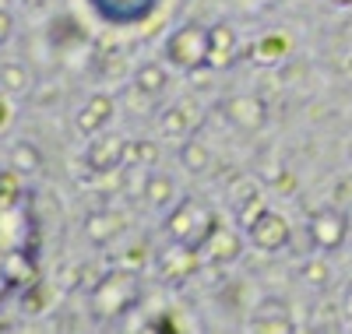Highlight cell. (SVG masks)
<instances>
[{"label": "cell", "instance_id": "4", "mask_svg": "<svg viewBox=\"0 0 352 334\" xmlns=\"http://www.w3.org/2000/svg\"><path fill=\"white\" fill-rule=\"evenodd\" d=\"M219 116L226 120L229 127H236L243 134H254L268 124V102L254 92H236V96H226L219 102Z\"/></svg>", "mask_w": 352, "mask_h": 334}, {"label": "cell", "instance_id": "3", "mask_svg": "<svg viewBox=\"0 0 352 334\" xmlns=\"http://www.w3.org/2000/svg\"><path fill=\"white\" fill-rule=\"evenodd\" d=\"M166 64L187 74L208 67V28L197 21H184L180 28H173L166 39Z\"/></svg>", "mask_w": 352, "mask_h": 334}, {"label": "cell", "instance_id": "7", "mask_svg": "<svg viewBox=\"0 0 352 334\" xmlns=\"http://www.w3.org/2000/svg\"><path fill=\"white\" fill-rule=\"evenodd\" d=\"M162 0H88V8L96 11V18H102L113 28H131L148 21L159 11Z\"/></svg>", "mask_w": 352, "mask_h": 334}, {"label": "cell", "instance_id": "22", "mask_svg": "<svg viewBox=\"0 0 352 334\" xmlns=\"http://www.w3.org/2000/svg\"><path fill=\"white\" fill-rule=\"evenodd\" d=\"M300 275H303V282H310V289H324L328 278H331V267H328V260L314 257V260H307L300 267Z\"/></svg>", "mask_w": 352, "mask_h": 334}, {"label": "cell", "instance_id": "18", "mask_svg": "<svg viewBox=\"0 0 352 334\" xmlns=\"http://www.w3.org/2000/svg\"><path fill=\"white\" fill-rule=\"evenodd\" d=\"M180 166L187 169V172H194V176H201V172H208L212 169V148L204 144L201 137H184L180 141Z\"/></svg>", "mask_w": 352, "mask_h": 334}, {"label": "cell", "instance_id": "17", "mask_svg": "<svg viewBox=\"0 0 352 334\" xmlns=\"http://www.w3.org/2000/svg\"><path fill=\"white\" fill-rule=\"evenodd\" d=\"M166 85H169V71L166 64H155V60H148V64H141L134 71V88L141 96H148V99H159L166 92Z\"/></svg>", "mask_w": 352, "mask_h": 334}, {"label": "cell", "instance_id": "6", "mask_svg": "<svg viewBox=\"0 0 352 334\" xmlns=\"http://www.w3.org/2000/svg\"><path fill=\"white\" fill-rule=\"evenodd\" d=\"M120 166H127V137L113 134V131H102L88 141L85 148V169L92 176H106V172H116Z\"/></svg>", "mask_w": 352, "mask_h": 334}, {"label": "cell", "instance_id": "12", "mask_svg": "<svg viewBox=\"0 0 352 334\" xmlns=\"http://www.w3.org/2000/svg\"><path fill=\"white\" fill-rule=\"evenodd\" d=\"M124 229H127V219L109 211V208L92 211V215H85V222H81V236L92 243V247H106V243H113Z\"/></svg>", "mask_w": 352, "mask_h": 334}, {"label": "cell", "instance_id": "11", "mask_svg": "<svg viewBox=\"0 0 352 334\" xmlns=\"http://www.w3.org/2000/svg\"><path fill=\"white\" fill-rule=\"evenodd\" d=\"M201 247H187V243H169V250L162 254V278L184 285L194 271L201 267Z\"/></svg>", "mask_w": 352, "mask_h": 334}, {"label": "cell", "instance_id": "9", "mask_svg": "<svg viewBox=\"0 0 352 334\" xmlns=\"http://www.w3.org/2000/svg\"><path fill=\"white\" fill-rule=\"evenodd\" d=\"M240 254H243L240 232H232L229 225H222L215 219V225L208 229V236L201 239V257L208 260V264H232V260H240Z\"/></svg>", "mask_w": 352, "mask_h": 334}, {"label": "cell", "instance_id": "16", "mask_svg": "<svg viewBox=\"0 0 352 334\" xmlns=\"http://www.w3.org/2000/svg\"><path fill=\"white\" fill-rule=\"evenodd\" d=\"M159 127H162V134H166V137L184 141V137H190V134H194V127H197V113H194L187 102H176V106H169V109L162 113Z\"/></svg>", "mask_w": 352, "mask_h": 334}, {"label": "cell", "instance_id": "5", "mask_svg": "<svg viewBox=\"0 0 352 334\" xmlns=\"http://www.w3.org/2000/svg\"><path fill=\"white\" fill-rule=\"evenodd\" d=\"M307 236L314 243V250L320 254H335L342 250V243L349 236V219L342 208H320L307 219Z\"/></svg>", "mask_w": 352, "mask_h": 334}, {"label": "cell", "instance_id": "1", "mask_svg": "<svg viewBox=\"0 0 352 334\" xmlns=\"http://www.w3.org/2000/svg\"><path fill=\"white\" fill-rule=\"evenodd\" d=\"M141 302V278L134 267H116L109 275H102L88 296V313L96 324H113L127 317Z\"/></svg>", "mask_w": 352, "mask_h": 334}, {"label": "cell", "instance_id": "13", "mask_svg": "<svg viewBox=\"0 0 352 334\" xmlns=\"http://www.w3.org/2000/svg\"><path fill=\"white\" fill-rule=\"evenodd\" d=\"M250 331H261V334H289L292 331V317H289V307L282 299H261L254 313H250Z\"/></svg>", "mask_w": 352, "mask_h": 334}, {"label": "cell", "instance_id": "26", "mask_svg": "<svg viewBox=\"0 0 352 334\" xmlns=\"http://www.w3.org/2000/svg\"><path fill=\"white\" fill-rule=\"evenodd\" d=\"M349 162H352V144H349Z\"/></svg>", "mask_w": 352, "mask_h": 334}, {"label": "cell", "instance_id": "23", "mask_svg": "<svg viewBox=\"0 0 352 334\" xmlns=\"http://www.w3.org/2000/svg\"><path fill=\"white\" fill-rule=\"evenodd\" d=\"M11 32H14V18H11L4 8H0V46L11 39Z\"/></svg>", "mask_w": 352, "mask_h": 334}, {"label": "cell", "instance_id": "10", "mask_svg": "<svg viewBox=\"0 0 352 334\" xmlns=\"http://www.w3.org/2000/svg\"><path fill=\"white\" fill-rule=\"evenodd\" d=\"M113 116H116V99H113L109 92H96V96L85 99V106L78 109L74 124H78L81 134L96 137V134H102V131L113 124Z\"/></svg>", "mask_w": 352, "mask_h": 334}, {"label": "cell", "instance_id": "2", "mask_svg": "<svg viewBox=\"0 0 352 334\" xmlns=\"http://www.w3.org/2000/svg\"><path fill=\"white\" fill-rule=\"evenodd\" d=\"M215 225V215L204 201L197 197H180L169 211H166V222H162V232L169 243H187V247H201V239L208 236V229Z\"/></svg>", "mask_w": 352, "mask_h": 334}, {"label": "cell", "instance_id": "25", "mask_svg": "<svg viewBox=\"0 0 352 334\" xmlns=\"http://www.w3.org/2000/svg\"><path fill=\"white\" fill-rule=\"evenodd\" d=\"M331 4H338V8H352V0H331Z\"/></svg>", "mask_w": 352, "mask_h": 334}, {"label": "cell", "instance_id": "19", "mask_svg": "<svg viewBox=\"0 0 352 334\" xmlns=\"http://www.w3.org/2000/svg\"><path fill=\"white\" fill-rule=\"evenodd\" d=\"M8 159H11V169L21 172V176H32V172L43 169V151L32 141H14L11 151H8Z\"/></svg>", "mask_w": 352, "mask_h": 334}, {"label": "cell", "instance_id": "8", "mask_svg": "<svg viewBox=\"0 0 352 334\" xmlns=\"http://www.w3.org/2000/svg\"><path fill=\"white\" fill-rule=\"evenodd\" d=\"M247 239H250V247L261 250V254H278L289 247V239H292V229L289 222L278 215V211L272 208H264L261 215L247 225Z\"/></svg>", "mask_w": 352, "mask_h": 334}, {"label": "cell", "instance_id": "21", "mask_svg": "<svg viewBox=\"0 0 352 334\" xmlns=\"http://www.w3.org/2000/svg\"><path fill=\"white\" fill-rule=\"evenodd\" d=\"M127 162L131 166H155L159 162L155 141H127Z\"/></svg>", "mask_w": 352, "mask_h": 334}, {"label": "cell", "instance_id": "14", "mask_svg": "<svg viewBox=\"0 0 352 334\" xmlns=\"http://www.w3.org/2000/svg\"><path fill=\"white\" fill-rule=\"evenodd\" d=\"M236 49H240V39H236V28L219 21L208 28V67L212 71H222L236 60Z\"/></svg>", "mask_w": 352, "mask_h": 334}, {"label": "cell", "instance_id": "15", "mask_svg": "<svg viewBox=\"0 0 352 334\" xmlns=\"http://www.w3.org/2000/svg\"><path fill=\"white\" fill-rule=\"evenodd\" d=\"M141 197L148 208H159V211H169L176 204V183H173V176L166 172H148L141 179Z\"/></svg>", "mask_w": 352, "mask_h": 334}, {"label": "cell", "instance_id": "20", "mask_svg": "<svg viewBox=\"0 0 352 334\" xmlns=\"http://www.w3.org/2000/svg\"><path fill=\"white\" fill-rule=\"evenodd\" d=\"M28 85H32V78H28V67L25 64H18V60L0 64V92L21 96V92H28Z\"/></svg>", "mask_w": 352, "mask_h": 334}, {"label": "cell", "instance_id": "24", "mask_svg": "<svg viewBox=\"0 0 352 334\" xmlns=\"http://www.w3.org/2000/svg\"><path fill=\"white\" fill-rule=\"evenodd\" d=\"M4 124H8V102L0 99V127H4Z\"/></svg>", "mask_w": 352, "mask_h": 334}]
</instances>
